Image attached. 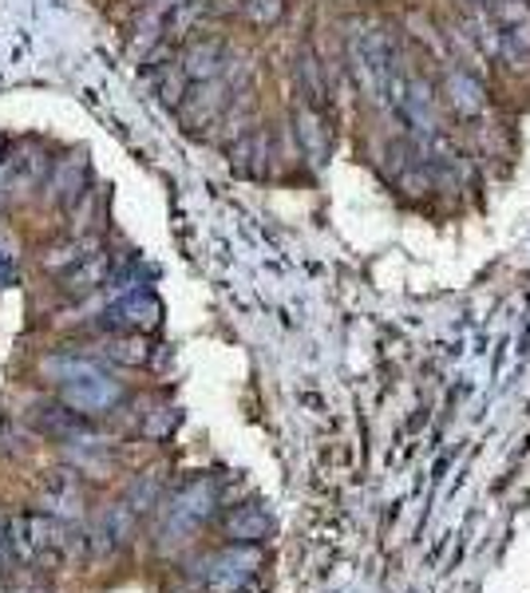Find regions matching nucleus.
I'll list each match as a JSON object with an SVG mask.
<instances>
[{"mask_svg": "<svg viewBox=\"0 0 530 593\" xmlns=\"http://www.w3.org/2000/svg\"><path fill=\"white\" fill-rule=\"evenodd\" d=\"M44 380L56 384L60 403L72 415H103L112 412L115 403L123 400V384L112 373H103L100 364L76 352H56L41 364Z\"/></svg>", "mask_w": 530, "mask_h": 593, "instance_id": "1", "label": "nucleus"}, {"mask_svg": "<svg viewBox=\"0 0 530 593\" xmlns=\"http://www.w3.org/2000/svg\"><path fill=\"white\" fill-rule=\"evenodd\" d=\"M68 546H72L68 526L44 511L16 514L9 523V550L21 566H36V570L56 566L68 554Z\"/></svg>", "mask_w": 530, "mask_h": 593, "instance_id": "2", "label": "nucleus"}, {"mask_svg": "<svg viewBox=\"0 0 530 593\" xmlns=\"http://www.w3.org/2000/svg\"><path fill=\"white\" fill-rule=\"evenodd\" d=\"M257 566H262V554L254 546H226L194 566V578L206 593H245Z\"/></svg>", "mask_w": 530, "mask_h": 593, "instance_id": "4", "label": "nucleus"}, {"mask_svg": "<svg viewBox=\"0 0 530 593\" xmlns=\"http://www.w3.org/2000/svg\"><path fill=\"white\" fill-rule=\"evenodd\" d=\"M0 593H51L48 585H41V582H21V585H4Z\"/></svg>", "mask_w": 530, "mask_h": 593, "instance_id": "20", "label": "nucleus"}, {"mask_svg": "<svg viewBox=\"0 0 530 593\" xmlns=\"http://www.w3.org/2000/svg\"><path fill=\"white\" fill-rule=\"evenodd\" d=\"M242 16L254 28H274L286 16V0H242Z\"/></svg>", "mask_w": 530, "mask_h": 593, "instance_id": "17", "label": "nucleus"}, {"mask_svg": "<svg viewBox=\"0 0 530 593\" xmlns=\"http://www.w3.org/2000/svg\"><path fill=\"white\" fill-rule=\"evenodd\" d=\"M388 100H392V107H396V115L404 119V127H408L416 139L424 142H436L439 139V111H436V91H431V83L419 76V71H408L400 68L392 71V80H388Z\"/></svg>", "mask_w": 530, "mask_h": 593, "instance_id": "3", "label": "nucleus"}, {"mask_svg": "<svg viewBox=\"0 0 530 593\" xmlns=\"http://www.w3.org/2000/svg\"><path fill=\"white\" fill-rule=\"evenodd\" d=\"M293 135H297V147H301V155H306L313 167H321V162L329 159V147H333V139H329V127H325V115H321V107H309V103H301L293 115Z\"/></svg>", "mask_w": 530, "mask_h": 593, "instance_id": "9", "label": "nucleus"}, {"mask_svg": "<svg viewBox=\"0 0 530 593\" xmlns=\"http://www.w3.org/2000/svg\"><path fill=\"white\" fill-rule=\"evenodd\" d=\"M131 534V511L127 506H107V511L95 518V538H100V550H119Z\"/></svg>", "mask_w": 530, "mask_h": 593, "instance_id": "14", "label": "nucleus"}, {"mask_svg": "<svg viewBox=\"0 0 530 593\" xmlns=\"http://www.w3.org/2000/svg\"><path fill=\"white\" fill-rule=\"evenodd\" d=\"M9 558H12V550H9V523L0 518V566L9 562Z\"/></svg>", "mask_w": 530, "mask_h": 593, "instance_id": "21", "label": "nucleus"}, {"mask_svg": "<svg viewBox=\"0 0 530 593\" xmlns=\"http://www.w3.org/2000/svg\"><path fill=\"white\" fill-rule=\"evenodd\" d=\"M443 91H448V103L459 119H480L483 111H487V83L471 68H448Z\"/></svg>", "mask_w": 530, "mask_h": 593, "instance_id": "8", "label": "nucleus"}, {"mask_svg": "<svg viewBox=\"0 0 530 593\" xmlns=\"http://www.w3.org/2000/svg\"><path fill=\"white\" fill-rule=\"evenodd\" d=\"M186 88H191V80L183 76L178 64H166V68H159V76H154V91H159V100H163L166 107H178Z\"/></svg>", "mask_w": 530, "mask_h": 593, "instance_id": "16", "label": "nucleus"}, {"mask_svg": "<svg viewBox=\"0 0 530 593\" xmlns=\"http://www.w3.org/2000/svg\"><path fill=\"white\" fill-rule=\"evenodd\" d=\"M103 273H107L103 253H95V258H88V253H83L80 262L68 270V277H60V285L68 293H92L95 285H103Z\"/></svg>", "mask_w": 530, "mask_h": 593, "instance_id": "15", "label": "nucleus"}, {"mask_svg": "<svg viewBox=\"0 0 530 593\" xmlns=\"http://www.w3.org/2000/svg\"><path fill=\"white\" fill-rule=\"evenodd\" d=\"M210 511H215V487L206 483V479H198V483L183 487V491H178L171 503H166L163 531L166 534H191L194 526L203 523Z\"/></svg>", "mask_w": 530, "mask_h": 593, "instance_id": "6", "label": "nucleus"}, {"mask_svg": "<svg viewBox=\"0 0 530 593\" xmlns=\"http://www.w3.org/2000/svg\"><path fill=\"white\" fill-rule=\"evenodd\" d=\"M226 60H230V48H226V41H218V36H198V41H191L183 52H178V68H183V76L191 83H203V80H215V76H222Z\"/></svg>", "mask_w": 530, "mask_h": 593, "instance_id": "7", "label": "nucleus"}, {"mask_svg": "<svg viewBox=\"0 0 530 593\" xmlns=\"http://www.w3.org/2000/svg\"><path fill=\"white\" fill-rule=\"evenodd\" d=\"M245 88H234V83L226 80V76H215V80H203V83H191L178 103V115H183L186 132H203V127H215L218 119L226 115V107L234 103V95Z\"/></svg>", "mask_w": 530, "mask_h": 593, "instance_id": "5", "label": "nucleus"}, {"mask_svg": "<svg viewBox=\"0 0 530 593\" xmlns=\"http://www.w3.org/2000/svg\"><path fill=\"white\" fill-rule=\"evenodd\" d=\"M80 258H83L80 242H64V246H51L48 258H44V265H48V270H60V265H64V270H72Z\"/></svg>", "mask_w": 530, "mask_h": 593, "instance_id": "19", "label": "nucleus"}, {"mask_svg": "<svg viewBox=\"0 0 530 593\" xmlns=\"http://www.w3.org/2000/svg\"><path fill=\"white\" fill-rule=\"evenodd\" d=\"M103 356H112V361H127V364H143L147 361L143 344L135 341V337H127V332H119L115 341L103 344Z\"/></svg>", "mask_w": 530, "mask_h": 593, "instance_id": "18", "label": "nucleus"}, {"mask_svg": "<svg viewBox=\"0 0 530 593\" xmlns=\"http://www.w3.org/2000/svg\"><path fill=\"white\" fill-rule=\"evenodd\" d=\"M274 531V518L269 511L257 503H245V506H234V511L226 514V534H230V543L234 546H257L269 538Z\"/></svg>", "mask_w": 530, "mask_h": 593, "instance_id": "11", "label": "nucleus"}, {"mask_svg": "<svg viewBox=\"0 0 530 593\" xmlns=\"http://www.w3.org/2000/svg\"><path fill=\"white\" fill-rule=\"evenodd\" d=\"M293 76H297V88H301V95L309 103V107H321L329 95V76H325V64H321V56H316L313 48H301L293 60Z\"/></svg>", "mask_w": 530, "mask_h": 593, "instance_id": "12", "label": "nucleus"}, {"mask_svg": "<svg viewBox=\"0 0 530 593\" xmlns=\"http://www.w3.org/2000/svg\"><path fill=\"white\" fill-rule=\"evenodd\" d=\"M159 317H163V305L154 301L151 293H131V297H123L119 305L107 309V321L119 332H147L159 324Z\"/></svg>", "mask_w": 530, "mask_h": 593, "instance_id": "10", "label": "nucleus"}, {"mask_svg": "<svg viewBox=\"0 0 530 593\" xmlns=\"http://www.w3.org/2000/svg\"><path fill=\"white\" fill-rule=\"evenodd\" d=\"M230 162H234L238 174H265V162H269V135L265 132H245L230 142Z\"/></svg>", "mask_w": 530, "mask_h": 593, "instance_id": "13", "label": "nucleus"}]
</instances>
